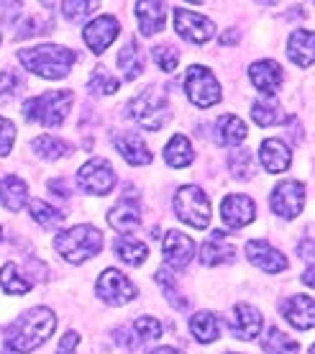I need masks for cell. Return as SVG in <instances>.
Returning <instances> with one entry per match:
<instances>
[{
  "label": "cell",
  "instance_id": "6",
  "mask_svg": "<svg viewBox=\"0 0 315 354\" xmlns=\"http://www.w3.org/2000/svg\"><path fill=\"white\" fill-rule=\"evenodd\" d=\"M131 118H136V124H139L141 129H146V131H159V129L169 121V103H166V95L154 88L144 90L139 97L131 100Z\"/></svg>",
  "mask_w": 315,
  "mask_h": 354
},
{
  "label": "cell",
  "instance_id": "42",
  "mask_svg": "<svg viewBox=\"0 0 315 354\" xmlns=\"http://www.w3.org/2000/svg\"><path fill=\"white\" fill-rule=\"evenodd\" d=\"M13 142H16V126L0 115V157H8Z\"/></svg>",
  "mask_w": 315,
  "mask_h": 354
},
{
  "label": "cell",
  "instance_id": "22",
  "mask_svg": "<svg viewBox=\"0 0 315 354\" xmlns=\"http://www.w3.org/2000/svg\"><path fill=\"white\" fill-rule=\"evenodd\" d=\"M259 160H262L264 169L277 175V172H285L292 162V154H289V147L280 139H267L262 142V149H259Z\"/></svg>",
  "mask_w": 315,
  "mask_h": 354
},
{
  "label": "cell",
  "instance_id": "34",
  "mask_svg": "<svg viewBox=\"0 0 315 354\" xmlns=\"http://www.w3.org/2000/svg\"><path fill=\"white\" fill-rule=\"evenodd\" d=\"M0 288L6 292H10V295H26V292L31 290V283L18 272L16 265L8 262V265L0 267Z\"/></svg>",
  "mask_w": 315,
  "mask_h": 354
},
{
  "label": "cell",
  "instance_id": "45",
  "mask_svg": "<svg viewBox=\"0 0 315 354\" xmlns=\"http://www.w3.org/2000/svg\"><path fill=\"white\" fill-rule=\"evenodd\" d=\"M303 283H305L307 288L313 285V270H310V267H307V272H305V277H303Z\"/></svg>",
  "mask_w": 315,
  "mask_h": 354
},
{
  "label": "cell",
  "instance_id": "40",
  "mask_svg": "<svg viewBox=\"0 0 315 354\" xmlns=\"http://www.w3.org/2000/svg\"><path fill=\"white\" fill-rule=\"evenodd\" d=\"M251 162H254V157H251V151H236V154H231V172L238 177V180H249V175H251Z\"/></svg>",
  "mask_w": 315,
  "mask_h": 354
},
{
  "label": "cell",
  "instance_id": "16",
  "mask_svg": "<svg viewBox=\"0 0 315 354\" xmlns=\"http://www.w3.org/2000/svg\"><path fill=\"white\" fill-rule=\"evenodd\" d=\"M164 257H166V267L172 270H182L193 262L195 257V241L182 234V231H166L164 236Z\"/></svg>",
  "mask_w": 315,
  "mask_h": 354
},
{
  "label": "cell",
  "instance_id": "10",
  "mask_svg": "<svg viewBox=\"0 0 315 354\" xmlns=\"http://www.w3.org/2000/svg\"><path fill=\"white\" fill-rule=\"evenodd\" d=\"M269 205L282 218H295L305 205V185L298 180H282L280 185L271 190Z\"/></svg>",
  "mask_w": 315,
  "mask_h": 354
},
{
  "label": "cell",
  "instance_id": "20",
  "mask_svg": "<svg viewBox=\"0 0 315 354\" xmlns=\"http://www.w3.org/2000/svg\"><path fill=\"white\" fill-rule=\"evenodd\" d=\"M249 77L254 82V88L262 90L264 95H274L282 85V67L271 59H262L249 67Z\"/></svg>",
  "mask_w": 315,
  "mask_h": 354
},
{
  "label": "cell",
  "instance_id": "41",
  "mask_svg": "<svg viewBox=\"0 0 315 354\" xmlns=\"http://www.w3.org/2000/svg\"><path fill=\"white\" fill-rule=\"evenodd\" d=\"M95 8L97 3H90V0H85V3H61V13H64V18H70V21L88 18Z\"/></svg>",
  "mask_w": 315,
  "mask_h": 354
},
{
  "label": "cell",
  "instance_id": "7",
  "mask_svg": "<svg viewBox=\"0 0 315 354\" xmlns=\"http://www.w3.org/2000/svg\"><path fill=\"white\" fill-rule=\"evenodd\" d=\"M184 93L198 108H210L220 100V82L216 80V75L208 67L193 64L184 77Z\"/></svg>",
  "mask_w": 315,
  "mask_h": 354
},
{
  "label": "cell",
  "instance_id": "25",
  "mask_svg": "<svg viewBox=\"0 0 315 354\" xmlns=\"http://www.w3.org/2000/svg\"><path fill=\"white\" fill-rule=\"evenodd\" d=\"M133 8H136V18H139V31L144 36H154L164 28L166 10L162 3H146V0H141Z\"/></svg>",
  "mask_w": 315,
  "mask_h": 354
},
{
  "label": "cell",
  "instance_id": "8",
  "mask_svg": "<svg viewBox=\"0 0 315 354\" xmlns=\"http://www.w3.org/2000/svg\"><path fill=\"white\" fill-rule=\"evenodd\" d=\"M77 185L90 195H108L115 185V169L113 165L103 157L85 162L77 172Z\"/></svg>",
  "mask_w": 315,
  "mask_h": 354
},
{
  "label": "cell",
  "instance_id": "17",
  "mask_svg": "<svg viewBox=\"0 0 315 354\" xmlns=\"http://www.w3.org/2000/svg\"><path fill=\"white\" fill-rule=\"evenodd\" d=\"M108 223H111L118 234H123V236H128V234H133V231L139 229L141 211H139V205L133 203L131 193H126L121 201L111 208V213H108Z\"/></svg>",
  "mask_w": 315,
  "mask_h": 354
},
{
  "label": "cell",
  "instance_id": "26",
  "mask_svg": "<svg viewBox=\"0 0 315 354\" xmlns=\"http://www.w3.org/2000/svg\"><path fill=\"white\" fill-rule=\"evenodd\" d=\"M246 139V124L233 113H223L216 121V142L223 147H236Z\"/></svg>",
  "mask_w": 315,
  "mask_h": 354
},
{
  "label": "cell",
  "instance_id": "36",
  "mask_svg": "<svg viewBox=\"0 0 315 354\" xmlns=\"http://www.w3.org/2000/svg\"><path fill=\"white\" fill-rule=\"evenodd\" d=\"M88 85L93 93H97V95H113L115 90H118V80L111 77L105 67H95V70H93V77H90Z\"/></svg>",
  "mask_w": 315,
  "mask_h": 354
},
{
  "label": "cell",
  "instance_id": "29",
  "mask_svg": "<svg viewBox=\"0 0 315 354\" xmlns=\"http://www.w3.org/2000/svg\"><path fill=\"white\" fill-rule=\"evenodd\" d=\"M251 118H254L259 126H277V124H287L289 115L282 111L280 103L274 100H256L251 106Z\"/></svg>",
  "mask_w": 315,
  "mask_h": 354
},
{
  "label": "cell",
  "instance_id": "28",
  "mask_svg": "<svg viewBox=\"0 0 315 354\" xmlns=\"http://www.w3.org/2000/svg\"><path fill=\"white\" fill-rule=\"evenodd\" d=\"M190 331H193V337L200 342V344H210V342H218V319H216V313H210V310H200V313H195L193 319H190Z\"/></svg>",
  "mask_w": 315,
  "mask_h": 354
},
{
  "label": "cell",
  "instance_id": "46",
  "mask_svg": "<svg viewBox=\"0 0 315 354\" xmlns=\"http://www.w3.org/2000/svg\"><path fill=\"white\" fill-rule=\"evenodd\" d=\"M0 239H3V231H0Z\"/></svg>",
  "mask_w": 315,
  "mask_h": 354
},
{
  "label": "cell",
  "instance_id": "33",
  "mask_svg": "<svg viewBox=\"0 0 315 354\" xmlns=\"http://www.w3.org/2000/svg\"><path fill=\"white\" fill-rule=\"evenodd\" d=\"M28 205V213H31V218H34L39 226H44V229H57L61 221H64V213L59 208H54L49 205L46 201H31Z\"/></svg>",
  "mask_w": 315,
  "mask_h": 354
},
{
  "label": "cell",
  "instance_id": "19",
  "mask_svg": "<svg viewBox=\"0 0 315 354\" xmlns=\"http://www.w3.org/2000/svg\"><path fill=\"white\" fill-rule=\"evenodd\" d=\"M113 147L118 149V154H123V160L128 162V165H133V167L149 165V162L154 160L151 149L144 144L141 136H136V133H121V136H115Z\"/></svg>",
  "mask_w": 315,
  "mask_h": 354
},
{
  "label": "cell",
  "instance_id": "38",
  "mask_svg": "<svg viewBox=\"0 0 315 354\" xmlns=\"http://www.w3.org/2000/svg\"><path fill=\"white\" fill-rule=\"evenodd\" d=\"M131 328L139 334L141 342H151V339L162 337V324H159L157 319H151V316H141V319H136Z\"/></svg>",
  "mask_w": 315,
  "mask_h": 354
},
{
  "label": "cell",
  "instance_id": "32",
  "mask_svg": "<svg viewBox=\"0 0 315 354\" xmlns=\"http://www.w3.org/2000/svg\"><path fill=\"white\" fill-rule=\"evenodd\" d=\"M262 349L267 354H298L300 344L295 339H289L285 331H280V328L274 326V328H269L267 337L262 339Z\"/></svg>",
  "mask_w": 315,
  "mask_h": 354
},
{
  "label": "cell",
  "instance_id": "43",
  "mask_svg": "<svg viewBox=\"0 0 315 354\" xmlns=\"http://www.w3.org/2000/svg\"><path fill=\"white\" fill-rule=\"evenodd\" d=\"M233 41H238V34H233V31L220 36V44H233Z\"/></svg>",
  "mask_w": 315,
  "mask_h": 354
},
{
  "label": "cell",
  "instance_id": "23",
  "mask_svg": "<svg viewBox=\"0 0 315 354\" xmlns=\"http://www.w3.org/2000/svg\"><path fill=\"white\" fill-rule=\"evenodd\" d=\"M0 203L10 213H18L28 203V185L18 175H8L0 180Z\"/></svg>",
  "mask_w": 315,
  "mask_h": 354
},
{
  "label": "cell",
  "instance_id": "3",
  "mask_svg": "<svg viewBox=\"0 0 315 354\" xmlns=\"http://www.w3.org/2000/svg\"><path fill=\"white\" fill-rule=\"evenodd\" d=\"M54 249L59 252L61 257L72 262V265H82L85 259L95 257L97 252L103 249V234L95 226H75L54 236Z\"/></svg>",
  "mask_w": 315,
  "mask_h": 354
},
{
  "label": "cell",
  "instance_id": "4",
  "mask_svg": "<svg viewBox=\"0 0 315 354\" xmlns=\"http://www.w3.org/2000/svg\"><path fill=\"white\" fill-rule=\"evenodd\" d=\"M72 93L70 90H52L44 95H36L23 103V115L28 121L41 126H61L72 108Z\"/></svg>",
  "mask_w": 315,
  "mask_h": 354
},
{
  "label": "cell",
  "instance_id": "5",
  "mask_svg": "<svg viewBox=\"0 0 315 354\" xmlns=\"http://www.w3.org/2000/svg\"><path fill=\"white\" fill-rule=\"evenodd\" d=\"M177 218L193 229H208L210 223V201L198 185H182L175 193Z\"/></svg>",
  "mask_w": 315,
  "mask_h": 354
},
{
  "label": "cell",
  "instance_id": "9",
  "mask_svg": "<svg viewBox=\"0 0 315 354\" xmlns=\"http://www.w3.org/2000/svg\"><path fill=\"white\" fill-rule=\"evenodd\" d=\"M95 292L97 298H103L108 306H126L128 301H133L136 298V285L126 277L123 272H118V270H113V267H108V270H103V274L97 277V285H95Z\"/></svg>",
  "mask_w": 315,
  "mask_h": 354
},
{
  "label": "cell",
  "instance_id": "37",
  "mask_svg": "<svg viewBox=\"0 0 315 354\" xmlns=\"http://www.w3.org/2000/svg\"><path fill=\"white\" fill-rule=\"evenodd\" d=\"M151 57H154V62L159 64L162 72H175L177 64H180V54H177V49H172V46H154V49H151Z\"/></svg>",
  "mask_w": 315,
  "mask_h": 354
},
{
  "label": "cell",
  "instance_id": "13",
  "mask_svg": "<svg viewBox=\"0 0 315 354\" xmlns=\"http://www.w3.org/2000/svg\"><path fill=\"white\" fill-rule=\"evenodd\" d=\"M118 31H121V24L113 16H97L95 21H90L85 26L82 39L93 49V54H103L118 39Z\"/></svg>",
  "mask_w": 315,
  "mask_h": 354
},
{
  "label": "cell",
  "instance_id": "12",
  "mask_svg": "<svg viewBox=\"0 0 315 354\" xmlns=\"http://www.w3.org/2000/svg\"><path fill=\"white\" fill-rule=\"evenodd\" d=\"M220 218L228 229H244L246 223H251L256 218V203L244 193L228 195L220 203Z\"/></svg>",
  "mask_w": 315,
  "mask_h": 354
},
{
  "label": "cell",
  "instance_id": "18",
  "mask_svg": "<svg viewBox=\"0 0 315 354\" xmlns=\"http://www.w3.org/2000/svg\"><path fill=\"white\" fill-rule=\"evenodd\" d=\"M233 257H236V247L226 239V231H213L210 239L200 247V262L208 267L233 262Z\"/></svg>",
  "mask_w": 315,
  "mask_h": 354
},
{
  "label": "cell",
  "instance_id": "2",
  "mask_svg": "<svg viewBox=\"0 0 315 354\" xmlns=\"http://www.w3.org/2000/svg\"><path fill=\"white\" fill-rule=\"evenodd\" d=\"M18 59L28 72H34L44 80H61L70 75L72 64L77 62V54L59 44H41L34 49H21Z\"/></svg>",
  "mask_w": 315,
  "mask_h": 354
},
{
  "label": "cell",
  "instance_id": "1",
  "mask_svg": "<svg viewBox=\"0 0 315 354\" xmlns=\"http://www.w3.org/2000/svg\"><path fill=\"white\" fill-rule=\"evenodd\" d=\"M54 328H57V319H54L52 310L44 306H36L10 324L6 344L18 354H28L44 344L54 334Z\"/></svg>",
  "mask_w": 315,
  "mask_h": 354
},
{
  "label": "cell",
  "instance_id": "11",
  "mask_svg": "<svg viewBox=\"0 0 315 354\" xmlns=\"http://www.w3.org/2000/svg\"><path fill=\"white\" fill-rule=\"evenodd\" d=\"M175 28L190 44H205L208 39L216 36V24L210 18L187 8H175Z\"/></svg>",
  "mask_w": 315,
  "mask_h": 354
},
{
  "label": "cell",
  "instance_id": "39",
  "mask_svg": "<svg viewBox=\"0 0 315 354\" xmlns=\"http://www.w3.org/2000/svg\"><path fill=\"white\" fill-rule=\"evenodd\" d=\"M21 88H23V80H21V75H18V72H13V70L0 72V100L18 95Z\"/></svg>",
  "mask_w": 315,
  "mask_h": 354
},
{
  "label": "cell",
  "instance_id": "35",
  "mask_svg": "<svg viewBox=\"0 0 315 354\" xmlns=\"http://www.w3.org/2000/svg\"><path fill=\"white\" fill-rule=\"evenodd\" d=\"M118 67H121L123 77L126 80H133V77H139L141 70H144V64H141V54H139V46H136V41H131V44H126L118 52Z\"/></svg>",
  "mask_w": 315,
  "mask_h": 354
},
{
  "label": "cell",
  "instance_id": "14",
  "mask_svg": "<svg viewBox=\"0 0 315 354\" xmlns=\"http://www.w3.org/2000/svg\"><path fill=\"white\" fill-rule=\"evenodd\" d=\"M228 331H231V337L241 339V342L259 337V331H262V313L254 306H249V303H238L236 308L231 310Z\"/></svg>",
  "mask_w": 315,
  "mask_h": 354
},
{
  "label": "cell",
  "instance_id": "31",
  "mask_svg": "<svg viewBox=\"0 0 315 354\" xmlns=\"http://www.w3.org/2000/svg\"><path fill=\"white\" fill-rule=\"evenodd\" d=\"M31 149H34L39 157H44V160H59L64 154H70L72 144H67L64 139H59V136L44 133V136H39V139L31 142Z\"/></svg>",
  "mask_w": 315,
  "mask_h": 354
},
{
  "label": "cell",
  "instance_id": "24",
  "mask_svg": "<svg viewBox=\"0 0 315 354\" xmlns=\"http://www.w3.org/2000/svg\"><path fill=\"white\" fill-rule=\"evenodd\" d=\"M287 54L289 59L307 70L310 64H313V57H315V36L313 31H307V28H300L295 34L289 36V44H287Z\"/></svg>",
  "mask_w": 315,
  "mask_h": 354
},
{
  "label": "cell",
  "instance_id": "27",
  "mask_svg": "<svg viewBox=\"0 0 315 354\" xmlns=\"http://www.w3.org/2000/svg\"><path fill=\"white\" fill-rule=\"evenodd\" d=\"M164 160L169 167H187V165H193L195 160V151H193V144L187 136L182 133H175L169 144L164 147Z\"/></svg>",
  "mask_w": 315,
  "mask_h": 354
},
{
  "label": "cell",
  "instance_id": "44",
  "mask_svg": "<svg viewBox=\"0 0 315 354\" xmlns=\"http://www.w3.org/2000/svg\"><path fill=\"white\" fill-rule=\"evenodd\" d=\"M151 354H182V352H177V349H172V346H159V349H154Z\"/></svg>",
  "mask_w": 315,
  "mask_h": 354
},
{
  "label": "cell",
  "instance_id": "30",
  "mask_svg": "<svg viewBox=\"0 0 315 354\" xmlns=\"http://www.w3.org/2000/svg\"><path fill=\"white\" fill-rule=\"evenodd\" d=\"M115 254L126 262V265H133L139 267L146 262V257H149V249H146V244L139 239H133V236H123V239L115 241Z\"/></svg>",
  "mask_w": 315,
  "mask_h": 354
},
{
  "label": "cell",
  "instance_id": "15",
  "mask_svg": "<svg viewBox=\"0 0 315 354\" xmlns=\"http://www.w3.org/2000/svg\"><path fill=\"white\" fill-rule=\"evenodd\" d=\"M246 257L251 259V265H256L259 270H264V272H269V274H277L287 270V257L282 254L280 249H274L269 241H264V239L246 241Z\"/></svg>",
  "mask_w": 315,
  "mask_h": 354
},
{
  "label": "cell",
  "instance_id": "21",
  "mask_svg": "<svg viewBox=\"0 0 315 354\" xmlns=\"http://www.w3.org/2000/svg\"><path fill=\"white\" fill-rule=\"evenodd\" d=\"M282 316L298 331L313 328V298L310 295H295V298L285 301L282 303Z\"/></svg>",
  "mask_w": 315,
  "mask_h": 354
}]
</instances>
